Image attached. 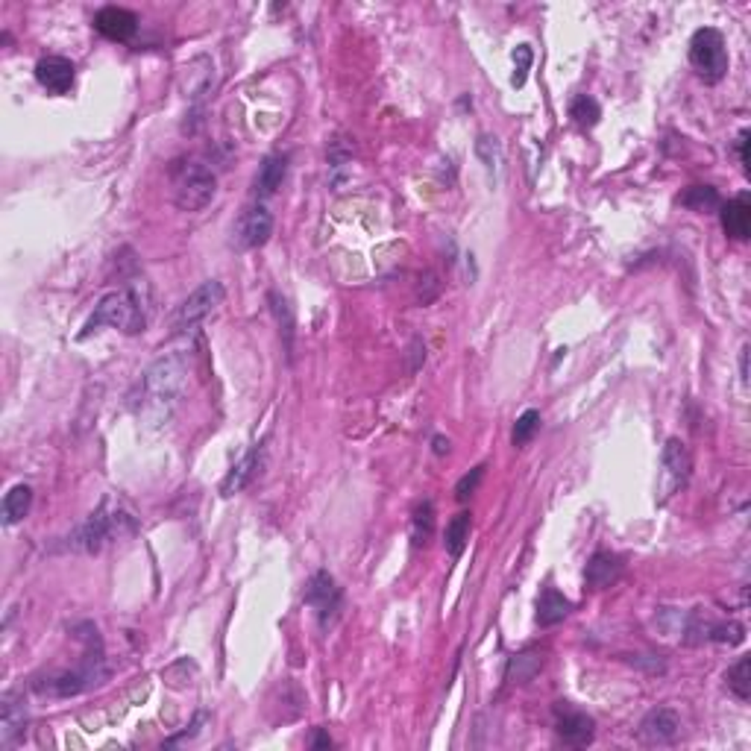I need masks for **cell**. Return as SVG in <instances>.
Here are the masks:
<instances>
[{"label":"cell","instance_id":"obj_1","mask_svg":"<svg viewBox=\"0 0 751 751\" xmlns=\"http://www.w3.org/2000/svg\"><path fill=\"white\" fill-rule=\"evenodd\" d=\"M188 385V364L182 352H167L162 359H156L147 373L138 381V393L133 397V411L138 420L150 426H162L177 411Z\"/></svg>","mask_w":751,"mask_h":751},{"label":"cell","instance_id":"obj_2","mask_svg":"<svg viewBox=\"0 0 751 751\" xmlns=\"http://www.w3.org/2000/svg\"><path fill=\"white\" fill-rule=\"evenodd\" d=\"M136 534V523L133 517L121 508V505H112V502H103L91 517L76 529L71 537H68V546L76 549V552H100L103 543H109V540H121V537H129Z\"/></svg>","mask_w":751,"mask_h":751},{"label":"cell","instance_id":"obj_3","mask_svg":"<svg viewBox=\"0 0 751 751\" xmlns=\"http://www.w3.org/2000/svg\"><path fill=\"white\" fill-rule=\"evenodd\" d=\"M100 326L121 329L124 335L144 332L147 318H144V306H141V299H138V294L133 291V288H121V291H112L107 297H100V302L95 306V314L88 318L80 338H88L91 332H97Z\"/></svg>","mask_w":751,"mask_h":751},{"label":"cell","instance_id":"obj_4","mask_svg":"<svg viewBox=\"0 0 751 751\" xmlns=\"http://www.w3.org/2000/svg\"><path fill=\"white\" fill-rule=\"evenodd\" d=\"M218 177L200 162L182 165L174 174V203L182 212H200L215 200Z\"/></svg>","mask_w":751,"mask_h":751},{"label":"cell","instance_id":"obj_5","mask_svg":"<svg viewBox=\"0 0 751 751\" xmlns=\"http://www.w3.org/2000/svg\"><path fill=\"white\" fill-rule=\"evenodd\" d=\"M690 65L705 83H722L728 74V50L716 27H702L690 38Z\"/></svg>","mask_w":751,"mask_h":751},{"label":"cell","instance_id":"obj_6","mask_svg":"<svg viewBox=\"0 0 751 751\" xmlns=\"http://www.w3.org/2000/svg\"><path fill=\"white\" fill-rule=\"evenodd\" d=\"M223 299H227V288H223L218 279L203 282L197 291H191L179 302L174 314H170V332H191V329L200 326L208 314H215L223 306Z\"/></svg>","mask_w":751,"mask_h":751},{"label":"cell","instance_id":"obj_7","mask_svg":"<svg viewBox=\"0 0 751 751\" xmlns=\"http://www.w3.org/2000/svg\"><path fill=\"white\" fill-rule=\"evenodd\" d=\"M306 604L318 614L320 628L332 625L340 614V604H344V596H340V587L335 584V578L329 573H314L306 587Z\"/></svg>","mask_w":751,"mask_h":751},{"label":"cell","instance_id":"obj_8","mask_svg":"<svg viewBox=\"0 0 751 751\" xmlns=\"http://www.w3.org/2000/svg\"><path fill=\"white\" fill-rule=\"evenodd\" d=\"M664 479H661V502H666V499L681 491L684 484H687L690 479V470H693V461H690V452H687V446H684V441L678 438H669L666 446H664Z\"/></svg>","mask_w":751,"mask_h":751},{"label":"cell","instance_id":"obj_9","mask_svg":"<svg viewBox=\"0 0 751 751\" xmlns=\"http://www.w3.org/2000/svg\"><path fill=\"white\" fill-rule=\"evenodd\" d=\"M273 235V215L268 206H249L235 223V244L241 249H259L270 241Z\"/></svg>","mask_w":751,"mask_h":751},{"label":"cell","instance_id":"obj_10","mask_svg":"<svg viewBox=\"0 0 751 751\" xmlns=\"http://www.w3.org/2000/svg\"><path fill=\"white\" fill-rule=\"evenodd\" d=\"M555 731L566 746L584 748L593 743V736H596V722H593L587 714H582V710L561 702L555 707Z\"/></svg>","mask_w":751,"mask_h":751},{"label":"cell","instance_id":"obj_11","mask_svg":"<svg viewBox=\"0 0 751 751\" xmlns=\"http://www.w3.org/2000/svg\"><path fill=\"white\" fill-rule=\"evenodd\" d=\"M24 731H27V705H24V695L6 693L0 698V746L9 748L15 746Z\"/></svg>","mask_w":751,"mask_h":751},{"label":"cell","instance_id":"obj_12","mask_svg":"<svg viewBox=\"0 0 751 751\" xmlns=\"http://www.w3.org/2000/svg\"><path fill=\"white\" fill-rule=\"evenodd\" d=\"M74 62L65 56H45L36 62V80L42 88H47L50 95H68L74 88Z\"/></svg>","mask_w":751,"mask_h":751},{"label":"cell","instance_id":"obj_13","mask_svg":"<svg viewBox=\"0 0 751 751\" xmlns=\"http://www.w3.org/2000/svg\"><path fill=\"white\" fill-rule=\"evenodd\" d=\"M95 30L100 36H107L109 42H129L138 33V18L136 12H129L124 6H103L95 15Z\"/></svg>","mask_w":751,"mask_h":751},{"label":"cell","instance_id":"obj_14","mask_svg":"<svg viewBox=\"0 0 751 751\" xmlns=\"http://www.w3.org/2000/svg\"><path fill=\"white\" fill-rule=\"evenodd\" d=\"M678 734H681V719L675 710L669 707H657L640 722V736L649 746H669L678 740Z\"/></svg>","mask_w":751,"mask_h":751},{"label":"cell","instance_id":"obj_15","mask_svg":"<svg viewBox=\"0 0 751 751\" xmlns=\"http://www.w3.org/2000/svg\"><path fill=\"white\" fill-rule=\"evenodd\" d=\"M719 215H722L725 235H731L734 241H746L751 235V197L746 191L736 194L734 200H728L725 206H719Z\"/></svg>","mask_w":751,"mask_h":751},{"label":"cell","instance_id":"obj_16","mask_svg":"<svg viewBox=\"0 0 751 751\" xmlns=\"http://www.w3.org/2000/svg\"><path fill=\"white\" fill-rule=\"evenodd\" d=\"M261 467V446H256V450H249L238 464H235L229 472H227V479H223L220 484V496H235V493H241L244 487L256 479V472Z\"/></svg>","mask_w":751,"mask_h":751},{"label":"cell","instance_id":"obj_17","mask_svg":"<svg viewBox=\"0 0 751 751\" xmlns=\"http://www.w3.org/2000/svg\"><path fill=\"white\" fill-rule=\"evenodd\" d=\"M619 575H623V561H619L616 555H611V552H596V555L590 558L587 570H584L587 587H593V590L611 587Z\"/></svg>","mask_w":751,"mask_h":751},{"label":"cell","instance_id":"obj_18","mask_svg":"<svg viewBox=\"0 0 751 751\" xmlns=\"http://www.w3.org/2000/svg\"><path fill=\"white\" fill-rule=\"evenodd\" d=\"M288 177V156H268L265 162L259 167V177H256V194L261 197H273L276 191L282 188V182Z\"/></svg>","mask_w":751,"mask_h":751},{"label":"cell","instance_id":"obj_19","mask_svg":"<svg viewBox=\"0 0 751 751\" xmlns=\"http://www.w3.org/2000/svg\"><path fill=\"white\" fill-rule=\"evenodd\" d=\"M570 611H573V602L566 599L563 593L549 587L543 596H540V602H537V623L543 625V628H552V625L563 623V619L570 616Z\"/></svg>","mask_w":751,"mask_h":751},{"label":"cell","instance_id":"obj_20","mask_svg":"<svg viewBox=\"0 0 751 751\" xmlns=\"http://www.w3.org/2000/svg\"><path fill=\"white\" fill-rule=\"evenodd\" d=\"M33 505V487L30 484H15L12 491L4 496V505H0V517H4V525H15L30 513Z\"/></svg>","mask_w":751,"mask_h":751},{"label":"cell","instance_id":"obj_21","mask_svg":"<svg viewBox=\"0 0 751 751\" xmlns=\"http://www.w3.org/2000/svg\"><path fill=\"white\" fill-rule=\"evenodd\" d=\"M540 669H543V655L534 652V649L520 652V655H513L511 661H508L505 681H511V684H529Z\"/></svg>","mask_w":751,"mask_h":751},{"label":"cell","instance_id":"obj_22","mask_svg":"<svg viewBox=\"0 0 751 751\" xmlns=\"http://www.w3.org/2000/svg\"><path fill=\"white\" fill-rule=\"evenodd\" d=\"M467 540H470V513L461 511V513H455V517L450 520V525H446L443 546H446V552H450L452 558H461V555H464V549H467Z\"/></svg>","mask_w":751,"mask_h":751},{"label":"cell","instance_id":"obj_23","mask_svg":"<svg viewBox=\"0 0 751 751\" xmlns=\"http://www.w3.org/2000/svg\"><path fill=\"white\" fill-rule=\"evenodd\" d=\"M476 156H479V162L484 165V170L491 174L493 179H499V174H502V162H505V153H502V144H499L496 136H479L476 138Z\"/></svg>","mask_w":751,"mask_h":751},{"label":"cell","instance_id":"obj_24","mask_svg":"<svg viewBox=\"0 0 751 751\" xmlns=\"http://www.w3.org/2000/svg\"><path fill=\"white\" fill-rule=\"evenodd\" d=\"M681 206L707 215V212H716V208L722 206V197H719L716 188H710V186H693V188H687L681 194Z\"/></svg>","mask_w":751,"mask_h":751},{"label":"cell","instance_id":"obj_25","mask_svg":"<svg viewBox=\"0 0 751 751\" xmlns=\"http://www.w3.org/2000/svg\"><path fill=\"white\" fill-rule=\"evenodd\" d=\"M434 534V505L429 502H420L414 508V517H411V540L414 546H426Z\"/></svg>","mask_w":751,"mask_h":751},{"label":"cell","instance_id":"obj_26","mask_svg":"<svg viewBox=\"0 0 751 751\" xmlns=\"http://www.w3.org/2000/svg\"><path fill=\"white\" fill-rule=\"evenodd\" d=\"M570 117L573 121L582 127V129H590V127H596L599 124V117H602V107L596 103V97H590V95H578L573 103H570Z\"/></svg>","mask_w":751,"mask_h":751},{"label":"cell","instance_id":"obj_27","mask_svg":"<svg viewBox=\"0 0 751 751\" xmlns=\"http://www.w3.org/2000/svg\"><path fill=\"white\" fill-rule=\"evenodd\" d=\"M725 681H728V690L736 695V698H743V702H748L751 698V657H740L731 669H728V675H725Z\"/></svg>","mask_w":751,"mask_h":751},{"label":"cell","instance_id":"obj_28","mask_svg":"<svg viewBox=\"0 0 751 751\" xmlns=\"http://www.w3.org/2000/svg\"><path fill=\"white\" fill-rule=\"evenodd\" d=\"M540 429V411H534V408H529V411H523L517 417V426H513V434H511V441L513 446H525L532 438H534V431Z\"/></svg>","mask_w":751,"mask_h":751},{"label":"cell","instance_id":"obj_29","mask_svg":"<svg viewBox=\"0 0 751 751\" xmlns=\"http://www.w3.org/2000/svg\"><path fill=\"white\" fill-rule=\"evenodd\" d=\"M532 62H534V50L529 45H520L517 50H513V76H511L513 88L525 86V80H529V71H532Z\"/></svg>","mask_w":751,"mask_h":751},{"label":"cell","instance_id":"obj_30","mask_svg":"<svg viewBox=\"0 0 751 751\" xmlns=\"http://www.w3.org/2000/svg\"><path fill=\"white\" fill-rule=\"evenodd\" d=\"M710 640H716V643H728V645H736V643H743L746 637V628L740 623H719V625H707V634Z\"/></svg>","mask_w":751,"mask_h":751},{"label":"cell","instance_id":"obj_31","mask_svg":"<svg viewBox=\"0 0 751 751\" xmlns=\"http://www.w3.org/2000/svg\"><path fill=\"white\" fill-rule=\"evenodd\" d=\"M482 479H484V464L476 467L472 472H467V476L455 484V499H458V502H464V499H470L472 493H476V487H479Z\"/></svg>","mask_w":751,"mask_h":751},{"label":"cell","instance_id":"obj_32","mask_svg":"<svg viewBox=\"0 0 751 751\" xmlns=\"http://www.w3.org/2000/svg\"><path fill=\"white\" fill-rule=\"evenodd\" d=\"M748 138H751L748 129H743L740 138H736V153H740V165H743L746 170H748V165H751V159H748Z\"/></svg>","mask_w":751,"mask_h":751},{"label":"cell","instance_id":"obj_33","mask_svg":"<svg viewBox=\"0 0 751 751\" xmlns=\"http://www.w3.org/2000/svg\"><path fill=\"white\" fill-rule=\"evenodd\" d=\"M311 748H332V740H329L323 731H318L311 736Z\"/></svg>","mask_w":751,"mask_h":751},{"label":"cell","instance_id":"obj_34","mask_svg":"<svg viewBox=\"0 0 751 751\" xmlns=\"http://www.w3.org/2000/svg\"><path fill=\"white\" fill-rule=\"evenodd\" d=\"M434 452H438V455H446V452H450V441L434 438Z\"/></svg>","mask_w":751,"mask_h":751},{"label":"cell","instance_id":"obj_35","mask_svg":"<svg viewBox=\"0 0 751 751\" xmlns=\"http://www.w3.org/2000/svg\"><path fill=\"white\" fill-rule=\"evenodd\" d=\"M740 370H743V381H748V347H743V361H740Z\"/></svg>","mask_w":751,"mask_h":751}]
</instances>
